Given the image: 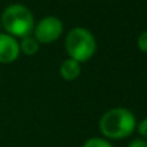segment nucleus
Listing matches in <instances>:
<instances>
[{"label": "nucleus", "instance_id": "nucleus-8", "mask_svg": "<svg viewBox=\"0 0 147 147\" xmlns=\"http://www.w3.org/2000/svg\"><path fill=\"white\" fill-rule=\"evenodd\" d=\"M83 147H114V146H112L107 140H105V138L93 137V138H89V140L83 145Z\"/></svg>", "mask_w": 147, "mask_h": 147}, {"label": "nucleus", "instance_id": "nucleus-11", "mask_svg": "<svg viewBox=\"0 0 147 147\" xmlns=\"http://www.w3.org/2000/svg\"><path fill=\"white\" fill-rule=\"evenodd\" d=\"M128 147H147V140L143 138H136L129 143Z\"/></svg>", "mask_w": 147, "mask_h": 147}, {"label": "nucleus", "instance_id": "nucleus-7", "mask_svg": "<svg viewBox=\"0 0 147 147\" xmlns=\"http://www.w3.org/2000/svg\"><path fill=\"white\" fill-rule=\"evenodd\" d=\"M39 45H40V43L35 39V36L27 35L22 38V41L20 44V51H22L26 56H34L38 53Z\"/></svg>", "mask_w": 147, "mask_h": 147}, {"label": "nucleus", "instance_id": "nucleus-10", "mask_svg": "<svg viewBox=\"0 0 147 147\" xmlns=\"http://www.w3.org/2000/svg\"><path fill=\"white\" fill-rule=\"evenodd\" d=\"M138 133L143 140H147V117L138 124Z\"/></svg>", "mask_w": 147, "mask_h": 147}, {"label": "nucleus", "instance_id": "nucleus-4", "mask_svg": "<svg viewBox=\"0 0 147 147\" xmlns=\"http://www.w3.org/2000/svg\"><path fill=\"white\" fill-rule=\"evenodd\" d=\"M63 32V23L54 16L44 17L34 27V36L40 44H51Z\"/></svg>", "mask_w": 147, "mask_h": 147}, {"label": "nucleus", "instance_id": "nucleus-1", "mask_svg": "<svg viewBox=\"0 0 147 147\" xmlns=\"http://www.w3.org/2000/svg\"><path fill=\"white\" fill-rule=\"evenodd\" d=\"M137 127L133 112L124 107H115L102 115L99 130L109 140H123L133 133Z\"/></svg>", "mask_w": 147, "mask_h": 147}, {"label": "nucleus", "instance_id": "nucleus-9", "mask_svg": "<svg viewBox=\"0 0 147 147\" xmlns=\"http://www.w3.org/2000/svg\"><path fill=\"white\" fill-rule=\"evenodd\" d=\"M137 47L141 52L147 53V31H143L137 39Z\"/></svg>", "mask_w": 147, "mask_h": 147}, {"label": "nucleus", "instance_id": "nucleus-6", "mask_svg": "<svg viewBox=\"0 0 147 147\" xmlns=\"http://www.w3.org/2000/svg\"><path fill=\"white\" fill-rule=\"evenodd\" d=\"M80 72H81L80 62L75 61V59L70 58V57L67 59H65L61 63V66H59V74L66 81H74L75 79H78L80 76Z\"/></svg>", "mask_w": 147, "mask_h": 147}, {"label": "nucleus", "instance_id": "nucleus-12", "mask_svg": "<svg viewBox=\"0 0 147 147\" xmlns=\"http://www.w3.org/2000/svg\"><path fill=\"white\" fill-rule=\"evenodd\" d=\"M0 28H1V23H0Z\"/></svg>", "mask_w": 147, "mask_h": 147}, {"label": "nucleus", "instance_id": "nucleus-5", "mask_svg": "<svg viewBox=\"0 0 147 147\" xmlns=\"http://www.w3.org/2000/svg\"><path fill=\"white\" fill-rule=\"evenodd\" d=\"M20 44L14 36L0 32V63H10L20 56Z\"/></svg>", "mask_w": 147, "mask_h": 147}, {"label": "nucleus", "instance_id": "nucleus-3", "mask_svg": "<svg viewBox=\"0 0 147 147\" xmlns=\"http://www.w3.org/2000/svg\"><path fill=\"white\" fill-rule=\"evenodd\" d=\"M65 48L70 58L85 62L96 53L97 44L93 34L84 27H74L69 31L65 40Z\"/></svg>", "mask_w": 147, "mask_h": 147}, {"label": "nucleus", "instance_id": "nucleus-2", "mask_svg": "<svg viewBox=\"0 0 147 147\" xmlns=\"http://www.w3.org/2000/svg\"><path fill=\"white\" fill-rule=\"evenodd\" d=\"M1 26L9 35L25 38L34 31L35 21L27 7L22 4H12L3 12Z\"/></svg>", "mask_w": 147, "mask_h": 147}]
</instances>
